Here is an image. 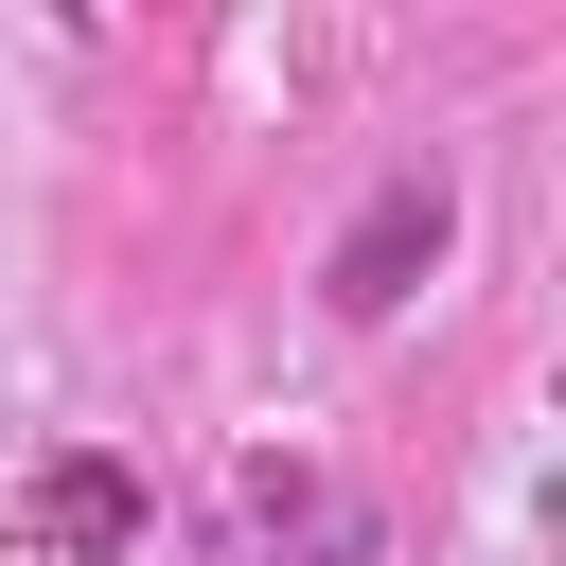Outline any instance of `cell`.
<instances>
[{"label":"cell","instance_id":"1","mask_svg":"<svg viewBox=\"0 0 566 566\" xmlns=\"http://www.w3.org/2000/svg\"><path fill=\"white\" fill-rule=\"evenodd\" d=\"M442 230H460V212H442V177H389V195L336 230V318H389V301L442 265Z\"/></svg>","mask_w":566,"mask_h":566},{"label":"cell","instance_id":"2","mask_svg":"<svg viewBox=\"0 0 566 566\" xmlns=\"http://www.w3.org/2000/svg\"><path fill=\"white\" fill-rule=\"evenodd\" d=\"M336 548H354V513L318 478H248L230 495V566H336Z\"/></svg>","mask_w":566,"mask_h":566}]
</instances>
